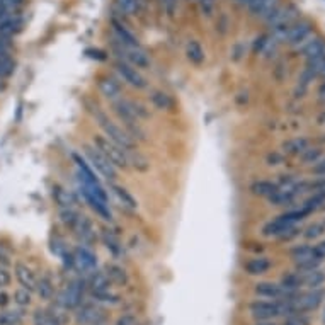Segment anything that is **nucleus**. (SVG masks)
<instances>
[{
    "label": "nucleus",
    "mask_w": 325,
    "mask_h": 325,
    "mask_svg": "<svg viewBox=\"0 0 325 325\" xmlns=\"http://www.w3.org/2000/svg\"><path fill=\"white\" fill-rule=\"evenodd\" d=\"M90 111L94 113L95 121H97L99 126H101L102 129H104V135L108 136L109 140H113L114 143H118L120 147H123L124 150H131V148L135 147V140H133V136L129 135L128 131H124L121 126L113 123V121H111L109 118L97 108V106H92Z\"/></svg>",
    "instance_id": "obj_1"
},
{
    "label": "nucleus",
    "mask_w": 325,
    "mask_h": 325,
    "mask_svg": "<svg viewBox=\"0 0 325 325\" xmlns=\"http://www.w3.org/2000/svg\"><path fill=\"white\" fill-rule=\"evenodd\" d=\"M94 147L97 148L114 167H120V169H126V167H128V150H124L123 147L114 143V141L109 140L106 135H95Z\"/></svg>",
    "instance_id": "obj_2"
},
{
    "label": "nucleus",
    "mask_w": 325,
    "mask_h": 325,
    "mask_svg": "<svg viewBox=\"0 0 325 325\" xmlns=\"http://www.w3.org/2000/svg\"><path fill=\"white\" fill-rule=\"evenodd\" d=\"M308 213L305 211L303 208H298V209H291V211L284 213V215L274 218V220H271L269 223L264 225L262 228V233L266 237H281L283 233H284L288 228L294 227V223L296 221H300L301 218H305Z\"/></svg>",
    "instance_id": "obj_3"
},
{
    "label": "nucleus",
    "mask_w": 325,
    "mask_h": 325,
    "mask_svg": "<svg viewBox=\"0 0 325 325\" xmlns=\"http://www.w3.org/2000/svg\"><path fill=\"white\" fill-rule=\"evenodd\" d=\"M113 48L123 62L133 65L135 68H148L150 67V58H148V55L140 46L138 48H129V46L121 44L120 41H116V43L113 44Z\"/></svg>",
    "instance_id": "obj_4"
},
{
    "label": "nucleus",
    "mask_w": 325,
    "mask_h": 325,
    "mask_svg": "<svg viewBox=\"0 0 325 325\" xmlns=\"http://www.w3.org/2000/svg\"><path fill=\"white\" fill-rule=\"evenodd\" d=\"M85 157L90 162L89 165L97 170L102 177H106L108 181H114V179H116V167H114L95 147H85Z\"/></svg>",
    "instance_id": "obj_5"
},
{
    "label": "nucleus",
    "mask_w": 325,
    "mask_h": 325,
    "mask_svg": "<svg viewBox=\"0 0 325 325\" xmlns=\"http://www.w3.org/2000/svg\"><path fill=\"white\" fill-rule=\"evenodd\" d=\"M82 298H83V281L82 279H75V281H72L70 284L60 293L58 305L67 310H74L80 307Z\"/></svg>",
    "instance_id": "obj_6"
},
{
    "label": "nucleus",
    "mask_w": 325,
    "mask_h": 325,
    "mask_svg": "<svg viewBox=\"0 0 325 325\" xmlns=\"http://www.w3.org/2000/svg\"><path fill=\"white\" fill-rule=\"evenodd\" d=\"M114 68H116V72L120 74V77L123 79L126 83L136 87V89H143V87H147V80H145L143 75H141L140 72L133 67V65L126 63V62H123V60H120V62H116V65H114Z\"/></svg>",
    "instance_id": "obj_7"
},
{
    "label": "nucleus",
    "mask_w": 325,
    "mask_h": 325,
    "mask_svg": "<svg viewBox=\"0 0 325 325\" xmlns=\"http://www.w3.org/2000/svg\"><path fill=\"white\" fill-rule=\"evenodd\" d=\"M298 17V10L293 7H276L269 16L266 17V22L271 28H279V26H291L294 19Z\"/></svg>",
    "instance_id": "obj_8"
},
{
    "label": "nucleus",
    "mask_w": 325,
    "mask_h": 325,
    "mask_svg": "<svg viewBox=\"0 0 325 325\" xmlns=\"http://www.w3.org/2000/svg\"><path fill=\"white\" fill-rule=\"evenodd\" d=\"M325 293L320 288H312V291L300 296L298 300H293L294 312H312V310L319 308V305L322 303Z\"/></svg>",
    "instance_id": "obj_9"
},
{
    "label": "nucleus",
    "mask_w": 325,
    "mask_h": 325,
    "mask_svg": "<svg viewBox=\"0 0 325 325\" xmlns=\"http://www.w3.org/2000/svg\"><path fill=\"white\" fill-rule=\"evenodd\" d=\"M74 259H75V266L79 267L83 273H92L97 266V257L90 248L87 247H77L74 252Z\"/></svg>",
    "instance_id": "obj_10"
},
{
    "label": "nucleus",
    "mask_w": 325,
    "mask_h": 325,
    "mask_svg": "<svg viewBox=\"0 0 325 325\" xmlns=\"http://www.w3.org/2000/svg\"><path fill=\"white\" fill-rule=\"evenodd\" d=\"M310 33H312V24L310 22H296L288 28V33H286L284 40L288 41L289 44H294V46H300L305 40H308Z\"/></svg>",
    "instance_id": "obj_11"
},
{
    "label": "nucleus",
    "mask_w": 325,
    "mask_h": 325,
    "mask_svg": "<svg viewBox=\"0 0 325 325\" xmlns=\"http://www.w3.org/2000/svg\"><path fill=\"white\" fill-rule=\"evenodd\" d=\"M72 230L77 235V239L82 244H92L95 240V228L92 225V221L87 216H79V220L75 221V225L72 227Z\"/></svg>",
    "instance_id": "obj_12"
},
{
    "label": "nucleus",
    "mask_w": 325,
    "mask_h": 325,
    "mask_svg": "<svg viewBox=\"0 0 325 325\" xmlns=\"http://www.w3.org/2000/svg\"><path fill=\"white\" fill-rule=\"evenodd\" d=\"M22 28H24V21L19 14H12V16L0 19V36L12 38L21 33Z\"/></svg>",
    "instance_id": "obj_13"
},
{
    "label": "nucleus",
    "mask_w": 325,
    "mask_h": 325,
    "mask_svg": "<svg viewBox=\"0 0 325 325\" xmlns=\"http://www.w3.org/2000/svg\"><path fill=\"white\" fill-rule=\"evenodd\" d=\"M97 87H99V90H101V94L104 95L106 99H109V101H116V99H120L121 83L118 82L116 79L109 77V75H104V77L99 79Z\"/></svg>",
    "instance_id": "obj_14"
},
{
    "label": "nucleus",
    "mask_w": 325,
    "mask_h": 325,
    "mask_svg": "<svg viewBox=\"0 0 325 325\" xmlns=\"http://www.w3.org/2000/svg\"><path fill=\"white\" fill-rule=\"evenodd\" d=\"M111 24H113V31L116 34L118 41H120L121 44H124V46H129V48H138L140 43L138 40H136V36L129 31L128 28H126L124 24H121L118 19H113L111 21Z\"/></svg>",
    "instance_id": "obj_15"
},
{
    "label": "nucleus",
    "mask_w": 325,
    "mask_h": 325,
    "mask_svg": "<svg viewBox=\"0 0 325 325\" xmlns=\"http://www.w3.org/2000/svg\"><path fill=\"white\" fill-rule=\"evenodd\" d=\"M53 200L58 204L60 209H67V208H75L77 204V198L72 191L65 189L63 186L55 184L53 186Z\"/></svg>",
    "instance_id": "obj_16"
},
{
    "label": "nucleus",
    "mask_w": 325,
    "mask_h": 325,
    "mask_svg": "<svg viewBox=\"0 0 325 325\" xmlns=\"http://www.w3.org/2000/svg\"><path fill=\"white\" fill-rule=\"evenodd\" d=\"M77 322L80 325H99L102 322V313L99 308L92 307V305H85L79 310L77 313Z\"/></svg>",
    "instance_id": "obj_17"
},
{
    "label": "nucleus",
    "mask_w": 325,
    "mask_h": 325,
    "mask_svg": "<svg viewBox=\"0 0 325 325\" xmlns=\"http://www.w3.org/2000/svg\"><path fill=\"white\" fill-rule=\"evenodd\" d=\"M82 194H83V198H85V201L90 204V208H92L99 216L104 218V220H111V211H109L108 201L101 200V198H97L95 194L89 193V191H85V189H82Z\"/></svg>",
    "instance_id": "obj_18"
},
{
    "label": "nucleus",
    "mask_w": 325,
    "mask_h": 325,
    "mask_svg": "<svg viewBox=\"0 0 325 325\" xmlns=\"http://www.w3.org/2000/svg\"><path fill=\"white\" fill-rule=\"evenodd\" d=\"M303 46H301V53L307 60L315 58V56H320L325 53V41L322 38H310V40H305Z\"/></svg>",
    "instance_id": "obj_19"
},
{
    "label": "nucleus",
    "mask_w": 325,
    "mask_h": 325,
    "mask_svg": "<svg viewBox=\"0 0 325 325\" xmlns=\"http://www.w3.org/2000/svg\"><path fill=\"white\" fill-rule=\"evenodd\" d=\"M14 271H16V278H17V281L21 283L22 286H24L26 289H36V276H34V273L31 269H29L26 264H22V262H17L16 264V267H14Z\"/></svg>",
    "instance_id": "obj_20"
},
{
    "label": "nucleus",
    "mask_w": 325,
    "mask_h": 325,
    "mask_svg": "<svg viewBox=\"0 0 325 325\" xmlns=\"http://www.w3.org/2000/svg\"><path fill=\"white\" fill-rule=\"evenodd\" d=\"M247 7L254 16L266 19L278 7V0H250Z\"/></svg>",
    "instance_id": "obj_21"
},
{
    "label": "nucleus",
    "mask_w": 325,
    "mask_h": 325,
    "mask_svg": "<svg viewBox=\"0 0 325 325\" xmlns=\"http://www.w3.org/2000/svg\"><path fill=\"white\" fill-rule=\"evenodd\" d=\"M111 191H113L114 198H116V200L120 201L126 209H131L133 211V209L138 208V203H136V200L131 196V193H129L126 187L118 186V184H111Z\"/></svg>",
    "instance_id": "obj_22"
},
{
    "label": "nucleus",
    "mask_w": 325,
    "mask_h": 325,
    "mask_svg": "<svg viewBox=\"0 0 325 325\" xmlns=\"http://www.w3.org/2000/svg\"><path fill=\"white\" fill-rule=\"evenodd\" d=\"M104 273L113 284L124 286L126 283H128V274H126V271L121 266H118V264H108Z\"/></svg>",
    "instance_id": "obj_23"
},
{
    "label": "nucleus",
    "mask_w": 325,
    "mask_h": 325,
    "mask_svg": "<svg viewBox=\"0 0 325 325\" xmlns=\"http://www.w3.org/2000/svg\"><path fill=\"white\" fill-rule=\"evenodd\" d=\"M255 293L262 298H273L274 300V298H281L284 289H283L281 286L274 284V283H259V284L255 286Z\"/></svg>",
    "instance_id": "obj_24"
},
{
    "label": "nucleus",
    "mask_w": 325,
    "mask_h": 325,
    "mask_svg": "<svg viewBox=\"0 0 325 325\" xmlns=\"http://www.w3.org/2000/svg\"><path fill=\"white\" fill-rule=\"evenodd\" d=\"M271 267V262L267 261L266 257H255V259H250L247 264H245V271L252 276H259V274H264L267 273Z\"/></svg>",
    "instance_id": "obj_25"
},
{
    "label": "nucleus",
    "mask_w": 325,
    "mask_h": 325,
    "mask_svg": "<svg viewBox=\"0 0 325 325\" xmlns=\"http://www.w3.org/2000/svg\"><path fill=\"white\" fill-rule=\"evenodd\" d=\"M308 148L307 138H291L283 143V150L289 155H301Z\"/></svg>",
    "instance_id": "obj_26"
},
{
    "label": "nucleus",
    "mask_w": 325,
    "mask_h": 325,
    "mask_svg": "<svg viewBox=\"0 0 325 325\" xmlns=\"http://www.w3.org/2000/svg\"><path fill=\"white\" fill-rule=\"evenodd\" d=\"M186 55H187V58H189V62L194 65H201L204 62V49H203V46L198 41H189V43H187Z\"/></svg>",
    "instance_id": "obj_27"
},
{
    "label": "nucleus",
    "mask_w": 325,
    "mask_h": 325,
    "mask_svg": "<svg viewBox=\"0 0 325 325\" xmlns=\"http://www.w3.org/2000/svg\"><path fill=\"white\" fill-rule=\"evenodd\" d=\"M252 193L255 196H264V198H271L274 193L278 191V184L276 182H271V181H257L252 184Z\"/></svg>",
    "instance_id": "obj_28"
},
{
    "label": "nucleus",
    "mask_w": 325,
    "mask_h": 325,
    "mask_svg": "<svg viewBox=\"0 0 325 325\" xmlns=\"http://www.w3.org/2000/svg\"><path fill=\"white\" fill-rule=\"evenodd\" d=\"M89 286L92 288V291H104V289H109L111 281H109V278L106 276V273L92 271L90 279H89Z\"/></svg>",
    "instance_id": "obj_29"
},
{
    "label": "nucleus",
    "mask_w": 325,
    "mask_h": 325,
    "mask_svg": "<svg viewBox=\"0 0 325 325\" xmlns=\"http://www.w3.org/2000/svg\"><path fill=\"white\" fill-rule=\"evenodd\" d=\"M301 279H303V284L308 286V288H320L325 283V273L320 269H313L305 273V276H301Z\"/></svg>",
    "instance_id": "obj_30"
},
{
    "label": "nucleus",
    "mask_w": 325,
    "mask_h": 325,
    "mask_svg": "<svg viewBox=\"0 0 325 325\" xmlns=\"http://www.w3.org/2000/svg\"><path fill=\"white\" fill-rule=\"evenodd\" d=\"M114 5L123 16H135L140 10V0H114Z\"/></svg>",
    "instance_id": "obj_31"
},
{
    "label": "nucleus",
    "mask_w": 325,
    "mask_h": 325,
    "mask_svg": "<svg viewBox=\"0 0 325 325\" xmlns=\"http://www.w3.org/2000/svg\"><path fill=\"white\" fill-rule=\"evenodd\" d=\"M102 242L106 244L108 250L113 252L114 255H120L121 252H123V245H121L120 239H118L111 230H102Z\"/></svg>",
    "instance_id": "obj_32"
},
{
    "label": "nucleus",
    "mask_w": 325,
    "mask_h": 325,
    "mask_svg": "<svg viewBox=\"0 0 325 325\" xmlns=\"http://www.w3.org/2000/svg\"><path fill=\"white\" fill-rule=\"evenodd\" d=\"M34 325H60V320L56 315L48 313L46 310H36L34 312Z\"/></svg>",
    "instance_id": "obj_33"
},
{
    "label": "nucleus",
    "mask_w": 325,
    "mask_h": 325,
    "mask_svg": "<svg viewBox=\"0 0 325 325\" xmlns=\"http://www.w3.org/2000/svg\"><path fill=\"white\" fill-rule=\"evenodd\" d=\"M152 102H154V106L155 108H159V109H170L172 106H174V101H172V97L169 94H165V92H162V90H155L154 94H152Z\"/></svg>",
    "instance_id": "obj_34"
},
{
    "label": "nucleus",
    "mask_w": 325,
    "mask_h": 325,
    "mask_svg": "<svg viewBox=\"0 0 325 325\" xmlns=\"http://www.w3.org/2000/svg\"><path fill=\"white\" fill-rule=\"evenodd\" d=\"M291 257L296 262L307 261V259H317L312 245H296L294 248H291Z\"/></svg>",
    "instance_id": "obj_35"
},
{
    "label": "nucleus",
    "mask_w": 325,
    "mask_h": 325,
    "mask_svg": "<svg viewBox=\"0 0 325 325\" xmlns=\"http://www.w3.org/2000/svg\"><path fill=\"white\" fill-rule=\"evenodd\" d=\"M36 291L40 294L41 300H51L53 296V283L49 281L48 278H41L40 281L36 283Z\"/></svg>",
    "instance_id": "obj_36"
},
{
    "label": "nucleus",
    "mask_w": 325,
    "mask_h": 325,
    "mask_svg": "<svg viewBox=\"0 0 325 325\" xmlns=\"http://www.w3.org/2000/svg\"><path fill=\"white\" fill-rule=\"evenodd\" d=\"M16 70V62L9 55H0V79H7Z\"/></svg>",
    "instance_id": "obj_37"
},
{
    "label": "nucleus",
    "mask_w": 325,
    "mask_h": 325,
    "mask_svg": "<svg viewBox=\"0 0 325 325\" xmlns=\"http://www.w3.org/2000/svg\"><path fill=\"white\" fill-rule=\"evenodd\" d=\"M303 284V279H301L300 274L293 273V274H288V276L283 278L281 281V288L284 289V291H294V289H298L300 286Z\"/></svg>",
    "instance_id": "obj_38"
},
{
    "label": "nucleus",
    "mask_w": 325,
    "mask_h": 325,
    "mask_svg": "<svg viewBox=\"0 0 325 325\" xmlns=\"http://www.w3.org/2000/svg\"><path fill=\"white\" fill-rule=\"evenodd\" d=\"M22 320V312L19 310H5L0 313V325H19Z\"/></svg>",
    "instance_id": "obj_39"
},
{
    "label": "nucleus",
    "mask_w": 325,
    "mask_h": 325,
    "mask_svg": "<svg viewBox=\"0 0 325 325\" xmlns=\"http://www.w3.org/2000/svg\"><path fill=\"white\" fill-rule=\"evenodd\" d=\"M80 213L75 208H67V209H60V220H62L63 225H67L68 228H72L75 225V221L79 220Z\"/></svg>",
    "instance_id": "obj_40"
},
{
    "label": "nucleus",
    "mask_w": 325,
    "mask_h": 325,
    "mask_svg": "<svg viewBox=\"0 0 325 325\" xmlns=\"http://www.w3.org/2000/svg\"><path fill=\"white\" fill-rule=\"evenodd\" d=\"M325 233V220L324 221H315V223H312L310 227L305 230V239L308 240H313V239H319L320 235H324Z\"/></svg>",
    "instance_id": "obj_41"
},
{
    "label": "nucleus",
    "mask_w": 325,
    "mask_h": 325,
    "mask_svg": "<svg viewBox=\"0 0 325 325\" xmlns=\"http://www.w3.org/2000/svg\"><path fill=\"white\" fill-rule=\"evenodd\" d=\"M128 163H133V167H135L136 170H141V172L147 170L148 165H150L148 160L145 159L143 155H140L138 152H136V154H131V155L128 154Z\"/></svg>",
    "instance_id": "obj_42"
},
{
    "label": "nucleus",
    "mask_w": 325,
    "mask_h": 325,
    "mask_svg": "<svg viewBox=\"0 0 325 325\" xmlns=\"http://www.w3.org/2000/svg\"><path fill=\"white\" fill-rule=\"evenodd\" d=\"M14 301L19 305V307H29L31 305V291L26 288H21L14 293Z\"/></svg>",
    "instance_id": "obj_43"
},
{
    "label": "nucleus",
    "mask_w": 325,
    "mask_h": 325,
    "mask_svg": "<svg viewBox=\"0 0 325 325\" xmlns=\"http://www.w3.org/2000/svg\"><path fill=\"white\" fill-rule=\"evenodd\" d=\"M320 157H322V150L320 148H307V150L301 154V160H303L305 163H310V162H319Z\"/></svg>",
    "instance_id": "obj_44"
},
{
    "label": "nucleus",
    "mask_w": 325,
    "mask_h": 325,
    "mask_svg": "<svg viewBox=\"0 0 325 325\" xmlns=\"http://www.w3.org/2000/svg\"><path fill=\"white\" fill-rule=\"evenodd\" d=\"M319 259H307V261H300L296 262V269L300 271V273H308V271H313V269H319L320 266Z\"/></svg>",
    "instance_id": "obj_45"
},
{
    "label": "nucleus",
    "mask_w": 325,
    "mask_h": 325,
    "mask_svg": "<svg viewBox=\"0 0 325 325\" xmlns=\"http://www.w3.org/2000/svg\"><path fill=\"white\" fill-rule=\"evenodd\" d=\"M94 298H97V300H101V301H106V303H118V300H120V298H118L116 294L111 293L109 289H104V291H94Z\"/></svg>",
    "instance_id": "obj_46"
},
{
    "label": "nucleus",
    "mask_w": 325,
    "mask_h": 325,
    "mask_svg": "<svg viewBox=\"0 0 325 325\" xmlns=\"http://www.w3.org/2000/svg\"><path fill=\"white\" fill-rule=\"evenodd\" d=\"M10 273L5 269L3 266H0V288H3V286H9L10 284Z\"/></svg>",
    "instance_id": "obj_47"
},
{
    "label": "nucleus",
    "mask_w": 325,
    "mask_h": 325,
    "mask_svg": "<svg viewBox=\"0 0 325 325\" xmlns=\"http://www.w3.org/2000/svg\"><path fill=\"white\" fill-rule=\"evenodd\" d=\"M313 252H315V257L319 259V261H324L325 259V240L324 242H320L319 245L313 247Z\"/></svg>",
    "instance_id": "obj_48"
},
{
    "label": "nucleus",
    "mask_w": 325,
    "mask_h": 325,
    "mask_svg": "<svg viewBox=\"0 0 325 325\" xmlns=\"http://www.w3.org/2000/svg\"><path fill=\"white\" fill-rule=\"evenodd\" d=\"M116 325H136V319L133 315H123L118 319Z\"/></svg>",
    "instance_id": "obj_49"
},
{
    "label": "nucleus",
    "mask_w": 325,
    "mask_h": 325,
    "mask_svg": "<svg viewBox=\"0 0 325 325\" xmlns=\"http://www.w3.org/2000/svg\"><path fill=\"white\" fill-rule=\"evenodd\" d=\"M296 235H298V230H296L294 227H291V228H288V230L283 233L281 239H283V240H291L293 237H296Z\"/></svg>",
    "instance_id": "obj_50"
},
{
    "label": "nucleus",
    "mask_w": 325,
    "mask_h": 325,
    "mask_svg": "<svg viewBox=\"0 0 325 325\" xmlns=\"http://www.w3.org/2000/svg\"><path fill=\"white\" fill-rule=\"evenodd\" d=\"M9 259H10L9 252H5V250H3V247L0 245V262H2V264H5V266H7V264L10 262Z\"/></svg>",
    "instance_id": "obj_51"
},
{
    "label": "nucleus",
    "mask_w": 325,
    "mask_h": 325,
    "mask_svg": "<svg viewBox=\"0 0 325 325\" xmlns=\"http://www.w3.org/2000/svg\"><path fill=\"white\" fill-rule=\"evenodd\" d=\"M9 303V294L7 293H0V307H5V305Z\"/></svg>",
    "instance_id": "obj_52"
},
{
    "label": "nucleus",
    "mask_w": 325,
    "mask_h": 325,
    "mask_svg": "<svg viewBox=\"0 0 325 325\" xmlns=\"http://www.w3.org/2000/svg\"><path fill=\"white\" fill-rule=\"evenodd\" d=\"M319 95H320V101H325V83L322 87H320V90H319Z\"/></svg>",
    "instance_id": "obj_53"
},
{
    "label": "nucleus",
    "mask_w": 325,
    "mask_h": 325,
    "mask_svg": "<svg viewBox=\"0 0 325 325\" xmlns=\"http://www.w3.org/2000/svg\"><path fill=\"white\" fill-rule=\"evenodd\" d=\"M237 3H240V5H248L250 3V0H235Z\"/></svg>",
    "instance_id": "obj_54"
},
{
    "label": "nucleus",
    "mask_w": 325,
    "mask_h": 325,
    "mask_svg": "<svg viewBox=\"0 0 325 325\" xmlns=\"http://www.w3.org/2000/svg\"><path fill=\"white\" fill-rule=\"evenodd\" d=\"M2 90H5V82H2V79H0V92Z\"/></svg>",
    "instance_id": "obj_55"
},
{
    "label": "nucleus",
    "mask_w": 325,
    "mask_h": 325,
    "mask_svg": "<svg viewBox=\"0 0 325 325\" xmlns=\"http://www.w3.org/2000/svg\"><path fill=\"white\" fill-rule=\"evenodd\" d=\"M255 325H274V324H269V322H266V320H262V322H259V324H255Z\"/></svg>",
    "instance_id": "obj_56"
},
{
    "label": "nucleus",
    "mask_w": 325,
    "mask_h": 325,
    "mask_svg": "<svg viewBox=\"0 0 325 325\" xmlns=\"http://www.w3.org/2000/svg\"><path fill=\"white\" fill-rule=\"evenodd\" d=\"M324 322H325V315H324Z\"/></svg>",
    "instance_id": "obj_57"
}]
</instances>
